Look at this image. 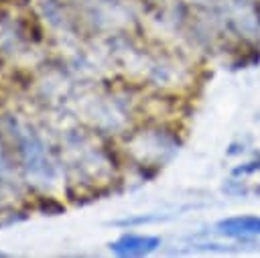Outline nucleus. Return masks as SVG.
Segmentation results:
<instances>
[{"instance_id":"f03ea898","label":"nucleus","mask_w":260,"mask_h":258,"mask_svg":"<svg viewBox=\"0 0 260 258\" xmlns=\"http://www.w3.org/2000/svg\"><path fill=\"white\" fill-rule=\"evenodd\" d=\"M158 244L156 238H142V236H126L120 242L114 244V250L118 254H128V256H136V254H146L150 250H154Z\"/></svg>"},{"instance_id":"f257e3e1","label":"nucleus","mask_w":260,"mask_h":258,"mask_svg":"<svg viewBox=\"0 0 260 258\" xmlns=\"http://www.w3.org/2000/svg\"><path fill=\"white\" fill-rule=\"evenodd\" d=\"M219 232L232 238H260V217L256 215H240L228 217L217 223Z\"/></svg>"}]
</instances>
